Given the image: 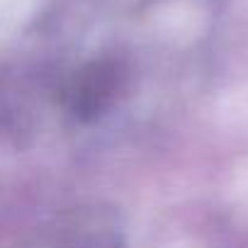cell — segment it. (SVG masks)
I'll list each match as a JSON object with an SVG mask.
<instances>
[{"mask_svg": "<svg viewBox=\"0 0 248 248\" xmlns=\"http://www.w3.org/2000/svg\"><path fill=\"white\" fill-rule=\"evenodd\" d=\"M122 88V68L114 61H95L80 71L71 88L73 112L83 119H93Z\"/></svg>", "mask_w": 248, "mask_h": 248, "instance_id": "cell-1", "label": "cell"}]
</instances>
